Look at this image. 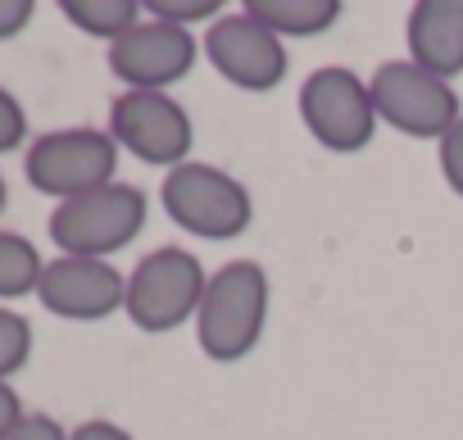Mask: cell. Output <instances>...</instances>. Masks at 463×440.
I'll return each mask as SVG.
<instances>
[{
    "label": "cell",
    "mask_w": 463,
    "mask_h": 440,
    "mask_svg": "<svg viewBox=\"0 0 463 440\" xmlns=\"http://www.w3.org/2000/svg\"><path fill=\"white\" fill-rule=\"evenodd\" d=\"M264 323H269V273L255 259L222 264L209 277L200 314H195L200 350L213 363H237L260 345Z\"/></svg>",
    "instance_id": "obj_1"
},
{
    "label": "cell",
    "mask_w": 463,
    "mask_h": 440,
    "mask_svg": "<svg viewBox=\"0 0 463 440\" xmlns=\"http://www.w3.org/2000/svg\"><path fill=\"white\" fill-rule=\"evenodd\" d=\"M164 213L200 241H237L255 223V200L246 182L213 164H182L164 177Z\"/></svg>",
    "instance_id": "obj_2"
},
{
    "label": "cell",
    "mask_w": 463,
    "mask_h": 440,
    "mask_svg": "<svg viewBox=\"0 0 463 440\" xmlns=\"http://www.w3.org/2000/svg\"><path fill=\"white\" fill-rule=\"evenodd\" d=\"M146 228V195L128 182H109L91 195L64 200L51 213V241L78 259H105L132 246Z\"/></svg>",
    "instance_id": "obj_3"
},
{
    "label": "cell",
    "mask_w": 463,
    "mask_h": 440,
    "mask_svg": "<svg viewBox=\"0 0 463 440\" xmlns=\"http://www.w3.org/2000/svg\"><path fill=\"white\" fill-rule=\"evenodd\" d=\"M204 286H209V273L204 264L182 250V246H164V250H150L132 277H128V318L150 332V336H164V332H177L186 318L200 314V300H204Z\"/></svg>",
    "instance_id": "obj_4"
},
{
    "label": "cell",
    "mask_w": 463,
    "mask_h": 440,
    "mask_svg": "<svg viewBox=\"0 0 463 440\" xmlns=\"http://www.w3.org/2000/svg\"><path fill=\"white\" fill-rule=\"evenodd\" d=\"M300 118H305L309 136L323 150H332V154L364 150L373 141L377 123H382L368 82L354 69H341V64L314 69L305 78V87H300Z\"/></svg>",
    "instance_id": "obj_5"
},
{
    "label": "cell",
    "mask_w": 463,
    "mask_h": 440,
    "mask_svg": "<svg viewBox=\"0 0 463 440\" xmlns=\"http://www.w3.org/2000/svg\"><path fill=\"white\" fill-rule=\"evenodd\" d=\"M114 168H118V141L109 132H96V127L46 132V136L33 141L28 164H24L33 191L55 195L60 204L109 186Z\"/></svg>",
    "instance_id": "obj_6"
},
{
    "label": "cell",
    "mask_w": 463,
    "mask_h": 440,
    "mask_svg": "<svg viewBox=\"0 0 463 440\" xmlns=\"http://www.w3.org/2000/svg\"><path fill=\"white\" fill-rule=\"evenodd\" d=\"M368 91H373V105H377V118L391 123L395 132L404 136H418V141H440L463 114H458V96L445 78L427 73L422 64L413 60H391L382 64L373 78H368Z\"/></svg>",
    "instance_id": "obj_7"
},
{
    "label": "cell",
    "mask_w": 463,
    "mask_h": 440,
    "mask_svg": "<svg viewBox=\"0 0 463 440\" xmlns=\"http://www.w3.org/2000/svg\"><path fill=\"white\" fill-rule=\"evenodd\" d=\"M109 136L155 168H182L191 154V114L168 91H123L109 109Z\"/></svg>",
    "instance_id": "obj_8"
},
{
    "label": "cell",
    "mask_w": 463,
    "mask_h": 440,
    "mask_svg": "<svg viewBox=\"0 0 463 440\" xmlns=\"http://www.w3.org/2000/svg\"><path fill=\"white\" fill-rule=\"evenodd\" d=\"M204 55L209 64L237 87V91H250V96H264V91H278L282 78H287V46L282 37H273L260 19H250L246 10L241 14H222L209 33H204Z\"/></svg>",
    "instance_id": "obj_9"
},
{
    "label": "cell",
    "mask_w": 463,
    "mask_h": 440,
    "mask_svg": "<svg viewBox=\"0 0 463 440\" xmlns=\"http://www.w3.org/2000/svg\"><path fill=\"white\" fill-rule=\"evenodd\" d=\"M109 69L118 82H128V91H168L195 69V37L191 28L141 19L109 46Z\"/></svg>",
    "instance_id": "obj_10"
},
{
    "label": "cell",
    "mask_w": 463,
    "mask_h": 440,
    "mask_svg": "<svg viewBox=\"0 0 463 440\" xmlns=\"http://www.w3.org/2000/svg\"><path fill=\"white\" fill-rule=\"evenodd\" d=\"M37 300L69 323H100L109 314H118L128 304V277L105 264V259H78L64 255L55 264H46Z\"/></svg>",
    "instance_id": "obj_11"
},
{
    "label": "cell",
    "mask_w": 463,
    "mask_h": 440,
    "mask_svg": "<svg viewBox=\"0 0 463 440\" xmlns=\"http://www.w3.org/2000/svg\"><path fill=\"white\" fill-rule=\"evenodd\" d=\"M409 60L436 78L463 73V0H418L409 10Z\"/></svg>",
    "instance_id": "obj_12"
},
{
    "label": "cell",
    "mask_w": 463,
    "mask_h": 440,
    "mask_svg": "<svg viewBox=\"0 0 463 440\" xmlns=\"http://www.w3.org/2000/svg\"><path fill=\"white\" fill-rule=\"evenodd\" d=\"M246 14L273 37H318L341 19V0H250Z\"/></svg>",
    "instance_id": "obj_13"
},
{
    "label": "cell",
    "mask_w": 463,
    "mask_h": 440,
    "mask_svg": "<svg viewBox=\"0 0 463 440\" xmlns=\"http://www.w3.org/2000/svg\"><path fill=\"white\" fill-rule=\"evenodd\" d=\"M60 10H64V19L73 28H82L87 37H105L109 46L141 23L137 0H64Z\"/></svg>",
    "instance_id": "obj_14"
},
{
    "label": "cell",
    "mask_w": 463,
    "mask_h": 440,
    "mask_svg": "<svg viewBox=\"0 0 463 440\" xmlns=\"http://www.w3.org/2000/svg\"><path fill=\"white\" fill-rule=\"evenodd\" d=\"M42 255L28 237L19 232H0V300H19V295H33L42 286Z\"/></svg>",
    "instance_id": "obj_15"
},
{
    "label": "cell",
    "mask_w": 463,
    "mask_h": 440,
    "mask_svg": "<svg viewBox=\"0 0 463 440\" xmlns=\"http://www.w3.org/2000/svg\"><path fill=\"white\" fill-rule=\"evenodd\" d=\"M33 354V323L24 314L0 309V381H10Z\"/></svg>",
    "instance_id": "obj_16"
},
{
    "label": "cell",
    "mask_w": 463,
    "mask_h": 440,
    "mask_svg": "<svg viewBox=\"0 0 463 440\" xmlns=\"http://www.w3.org/2000/svg\"><path fill=\"white\" fill-rule=\"evenodd\" d=\"M141 14H150L155 23H173V28H186V23H218L222 19V0H146Z\"/></svg>",
    "instance_id": "obj_17"
},
{
    "label": "cell",
    "mask_w": 463,
    "mask_h": 440,
    "mask_svg": "<svg viewBox=\"0 0 463 440\" xmlns=\"http://www.w3.org/2000/svg\"><path fill=\"white\" fill-rule=\"evenodd\" d=\"M440 173H445L449 191L463 200V118L440 136Z\"/></svg>",
    "instance_id": "obj_18"
},
{
    "label": "cell",
    "mask_w": 463,
    "mask_h": 440,
    "mask_svg": "<svg viewBox=\"0 0 463 440\" xmlns=\"http://www.w3.org/2000/svg\"><path fill=\"white\" fill-rule=\"evenodd\" d=\"M24 136H28V114L5 87H0V154L24 145Z\"/></svg>",
    "instance_id": "obj_19"
},
{
    "label": "cell",
    "mask_w": 463,
    "mask_h": 440,
    "mask_svg": "<svg viewBox=\"0 0 463 440\" xmlns=\"http://www.w3.org/2000/svg\"><path fill=\"white\" fill-rule=\"evenodd\" d=\"M33 14H37L33 0H0V42L19 37V33L33 23Z\"/></svg>",
    "instance_id": "obj_20"
},
{
    "label": "cell",
    "mask_w": 463,
    "mask_h": 440,
    "mask_svg": "<svg viewBox=\"0 0 463 440\" xmlns=\"http://www.w3.org/2000/svg\"><path fill=\"white\" fill-rule=\"evenodd\" d=\"M10 440H69V431H64L55 417L33 413V417H24V422H19V431H14Z\"/></svg>",
    "instance_id": "obj_21"
},
{
    "label": "cell",
    "mask_w": 463,
    "mask_h": 440,
    "mask_svg": "<svg viewBox=\"0 0 463 440\" xmlns=\"http://www.w3.org/2000/svg\"><path fill=\"white\" fill-rule=\"evenodd\" d=\"M28 413H24V404H19V395H14V386L10 381H0V440H10L14 431H19V422H24Z\"/></svg>",
    "instance_id": "obj_22"
},
{
    "label": "cell",
    "mask_w": 463,
    "mask_h": 440,
    "mask_svg": "<svg viewBox=\"0 0 463 440\" xmlns=\"http://www.w3.org/2000/svg\"><path fill=\"white\" fill-rule=\"evenodd\" d=\"M69 440H137L132 431H123L118 422H105V417H91V422H82V426H73L69 431Z\"/></svg>",
    "instance_id": "obj_23"
},
{
    "label": "cell",
    "mask_w": 463,
    "mask_h": 440,
    "mask_svg": "<svg viewBox=\"0 0 463 440\" xmlns=\"http://www.w3.org/2000/svg\"><path fill=\"white\" fill-rule=\"evenodd\" d=\"M0 209H5V177H0Z\"/></svg>",
    "instance_id": "obj_24"
}]
</instances>
